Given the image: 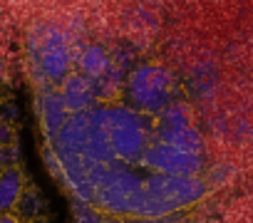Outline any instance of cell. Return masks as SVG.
<instances>
[{
  "label": "cell",
  "mask_w": 253,
  "mask_h": 223,
  "mask_svg": "<svg viewBox=\"0 0 253 223\" xmlns=\"http://www.w3.org/2000/svg\"><path fill=\"white\" fill-rule=\"evenodd\" d=\"M0 223H50V206L30 174L13 82L0 60Z\"/></svg>",
  "instance_id": "2"
},
{
  "label": "cell",
  "mask_w": 253,
  "mask_h": 223,
  "mask_svg": "<svg viewBox=\"0 0 253 223\" xmlns=\"http://www.w3.org/2000/svg\"><path fill=\"white\" fill-rule=\"evenodd\" d=\"M171 55L84 20L28 35L40 149L75 223H201L211 208L213 134Z\"/></svg>",
  "instance_id": "1"
}]
</instances>
